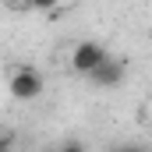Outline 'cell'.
<instances>
[{"label": "cell", "instance_id": "6da1fadb", "mask_svg": "<svg viewBox=\"0 0 152 152\" xmlns=\"http://www.w3.org/2000/svg\"><path fill=\"white\" fill-rule=\"evenodd\" d=\"M7 88H11V96H14L18 103H32V99H39V96H42L46 81H42V75H39L36 67L18 64V67L11 71V78H7Z\"/></svg>", "mask_w": 152, "mask_h": 152}, {"label": "cell", "instance_id": "7a4b0ae2", "mask_svg": "<svg viewBox=\"0 0 152 152\" xmlns=\"http://www.w3.org/2000/svg\"><path fill=\"white\" fill-rule=\"evenodd\" d=\"M110 60V53H106V46L103 42H96V39H81L75 50H71V71L81 78H88L99 64H106Z\"/></svg>", "mask_w": 152, "mask_h": 152}, {"label": "cell", "instance_id": "3957f363", "mask_svg": "<svg viewBox=\"0 0 152 152\" xmlns=\"http://www.w3.org/2000/svg\"><path fill=\"white\" fill-rule=\"evenodd\" d=\"M124 78H127V64H124V60H117V57H110L106 64H99V67L88 75V81H92L96 88H117Z\"/></svg>", "mask_w": 152, "mask_h": 152}, {"label": "cell", "instance_id": "277c9868", "mask_svg": "<svg viewBox=\"0 0 152 152\" xmlns=\"http://www.w3.org/2000/svg\"><path fill=\"white\" fill-rule=\"evenodd\" d=\"M57 152H85V142H81V138H67Z\"/></svg>", "mask_w": 152, "mask_h": 152}, {"label": "cell", "instance_id": "5b68a950", "mask_svg": "<svg viewBox=\"0 0 152 152\" xmlns=\"http://www.w3.org/2000/svg\"><path fill=\"white\" fill-rule=\"evenodd\" d=\"M57 4H60V0H28L25 7H32V11H53Z\"/></svg>", "mask_w": 152, "mask_h": 152}, {"label": "cell", "instance_id": "8992f818", "mask_svg": "<svg viewBox=\"0 0 152 152\" xmlns=\"http://www.w3.org/2000/svg\"><path fill=\"white\" fill-rule=\"evenodd\" d=\"M145 145H134V142H124V145H113L110 152H142Z\"/></svg>", "mask_w": 152, "mask_h": 152}, {"label": "cell", "instance_id": "52a82bcc", "mask_svg": "<svg viewBox=\"0 0 152 152\" xmlns=\"http://www.w3.org/2000/svg\"><path fill=\"white\" fill-rule=\"evenodd\" d=\"M4 4H7V7H25L28 0H4Z\"/></svg>", "mask_w": 152, "mask_h": 152}, {"label": "cell", "instance_id": "ba28073f", "mask_svg": "<svg viewBox=\"0 0 152 152\" xmlns=\"http://www.w3.org/2000/svg\"><path fill=\"white\" fill-rule=\"evenodd\" d=\"M0 152H7V142H4V134H0Z\"/></svg>", "mask_w": 152, "mask_h": 152}, {"label": "cell", "instance_id": "9c48e42d", "mask_svg": "<svg viewBox=\"0 0 152 152\" xmlns=\"http://www.w3.org/2000/svg\"><path fill=\"white\" fill-rule=\"evenodd\" d=\"M42 152H57V149H42Z\"/></svg>", "mask_w": 152, "mask_h": 152}, {"label": "cell", "instance_id": "30bf717a", "mask_svg": "<svg viewBox=\"0 0 152 152\" xmlns=\"http://www.w3.org/2000/svg\"><path fill=\"white\" fill-rule=\"evenodd\" d=\"M142 152H152V149H142Z\"/></svg>", "mask_w": 152, "mask_h": 152}]
</instances>
